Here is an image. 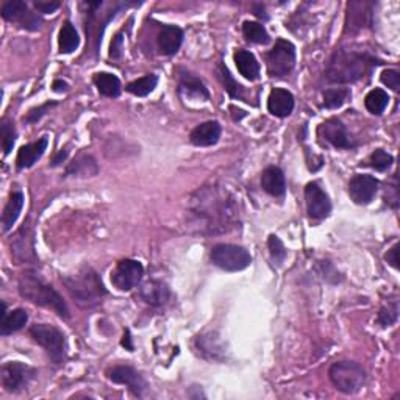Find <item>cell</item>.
<instances>
[{
    "label": "cell",
    "instance_id": "obj_47",
    "mask_svg": "<svg viewBox=\"0 0 400 400\" xmlns=\"http://www.w3.org/2000/svg\"><path fill=\"white\" fill-rule=\"evenodd\" d=\"M122 346L130 350V352H133V344H131V336H130V331L128 330H125V333H124V340H122Z\"/></svg>",
    "mask_w": 400,
    "mask_h": 400
},
{
    "label": "cell",
    "instance_id": "obj_16",
    "mask_svg": "<svg viewBox=\"0 0 400 400\" xmlns=\"http://www.w3.org/2000/svg\"><path fill=\"white\" fill-rule=\"evenodd\" d=\"M372 24V3L350 2L347 5L346 30L356 33Z\"/></svg>",
    "mask_w": 400,
    "mask_h": 400
},
{
    "label": "cell",
    "instance_id": "obj_48",
    "mask_svg": "<svg viewBox=\"0 0 400 400\" xmlns=\"http://www.w3.org/2000/svg\"><path fill=\"white\" fill-rule=\"evenodd\" d=\"M253 12H255V16H258L260 19H267L266 8H265V6H262L261 3L253 5Z\"/></svg>",
    "mask_w": 400,
    "mask_h": 400
},
{
    "label": "cell",
    "instance_id": "obj_30",
    "mask_svg": "<svg viewBox=\"0 0 400 400\" xmlns=\"http://www.w3.org/2000/svg\"><path fill=\"white\" fill-rule=\"evenodd\" d=\"M80 46V38L71 21H66L60 28L58 47L61 53H72Z\"/></svg>",
    "mask_w": 400,
    "mask_h": 400
},
{
    "label": "cell",
    "instance_id": "obj_31",
    "mask_svg": "<svg viewBox=\"0 0 400 400\" xmlns=\"http://www.w3.org/2000/svg\"><path fill=\"white\" fill-rule=\"evenodd\" d=\"M156 83H158V77L153 74H149V75H144V77L141 78L130 81L125 90H127L130 94H133V96L136 97H146L155 90Z\"/></svg>",
    "mask_w": 400,
    "mask_h": 400
},
{
    "label": "cell",
    "instance_id": "obj_26",
    "mask_svg": "<svg viewBox=\"0 0 400 400\" xmlns=\"http://www.w3.org/2000/svg\"><path fill=\"white\" fill-rule=\"evenodd\" d=\"M99 172V166L91 155H78L66 169V175L72 177H94Z\"/></svg>",
    "mask_w": 400,
    "mask_h": 400
},
{
    "label": "cell",
    "instance_id": "obj_2",
    "mask_svg": "<svg viewBox=\"0 0 400 400\" xmlns=\"http://www.w3.org/2000/svg\"><path fill=\"white\" fill-rule=\"evenodd\" d=\"M378 61L375 56L358 50L338 49L325 69V77L331 83H355L372 71Z\"/></svg>",
    "mask_w": 400,
    "mask_h": 400
},
{
    "label": "cell",
    "instance_id": "obj_20",
    "mask_svg": "<svg viewBox=\"0 0 400 400\" xmlns=\"http://www.w3.org/2000/svg\"><path fill=\"white\" fill-rule=\"evenodd\" d=\"M261 188L274 197H283L286 192L285 174L277 166H269L261 174Z\"/></svg>",
    "mask_w": 400,
    "mask_h": 400
},
{
    "label": "cell",
    "instance_id": "obj_14",
    "mask_svg": "<svg viewBox=\"0 0 400 400\" xmlns=\"http://www.w3.org/2000/svg\"><path fill=\"white\" fill-rule=\"evenodd\" d=\"M319 135L335 149H353L356 146L353 138L349 135L346 125L336 117L327 119V121L322 122L321 127H319Z\"/></svg>",
    "mask_w": 400,
    "mask_h": 400
},
{
    "label": "cell",
    "instance_id": "obj_28",
    "mask_svg": "<svg viewBox=\"0 0 400 400\" xmlns=\"http://www.w3.org/2000/svg\"><path fill=\"white\" fill-rule=\"evenodd\" d=\"M94 85L99 90V92L105 97L116 99L121 94V81L116 77V75L108 74V72H99L94 75Z\"/></svg>",
    "mask_w": 400,
    "mask_h": 400
},
{
    "label": "cell",
    "instance_id": "obj_44",
    "mask_svg": "<svg viewBox=\"0 0 400 400\" xmlns=\"http://www.w3.org/2000/svg\"><path fill=\"white\" fill-rule=\"evenodd\" d=\"M385 258L394 269H399V244H394V246L388 250Z\"/></svg>",
    "mask_w": 400,
    "mask_h": 400
},
{
    "label": "cell",
    "instance_id": "obj_35",
    "mask_svg": "<svg viewBox=\"0 0 400 400\" xmlns=\"http://www.w3.org/2000/svg\"><path fill=\"white\" fill-rule=\"evenodd\" d=\"M0 130H2V147H3V153L10 155L12 150V146L16 142V128L15 124L8 119H3L2 125H0Z\"/></svg>",
    "mask_w": 400,
    "mask_h": 400
},
{
    "label": "cell",
    "instance_id": "obj_29",
    "mask_svg": "<svg viewBox=\"0 0 400 400\" xmlns=\"http://www.w3.org/2000/svg\"><path fill=\"white\" fill-rule=\"evenodd\" d=\"M28 321L27 311L22 308H16L10 312L2 315V324H0V333L3 336L15 333V331L21 330Z\"/></svg>",
    "mask_w": 400,
    "mask_h": 400
},
{
    "label": "cell",
    "instance_id": "obj_5",
    "mask_svg": "<svg viewBox=\"0 0 400 400\" xmlns=\"http://www.w3.org/2000/svg\"><path fill=\"white\" fill-rule=\"evenodd\" d=\"M328 377L338 391L352 396L365 385L366 372L355 361H336L328 369Z\"/></svg>",
    "mask_w": 400,
    "mask_h": 400
},
{
    "label": "cell",
    "instance_id": "obj_27",
    "mask_svg": "<svg viewBox=\"0 0 400 400\" xmlns=\"http://www.w3.org/2000/svg\"><path fill=\"white\" fill-rule=\"evenodd\" d=\"M22 206H24V194L21 191H15L10 196L8 203L5 205L2 212L3 231H8L12 228V225L16 224L19 215H21Z\"/></svg>",
    "mask_w": 400,
    "mask_h": 400
},
{
    "label": "cell",
    "instance_id": "obj_38",
    "mask_svg": "<svg viewBox=\"0 0 400 400\" xmlns=\"http://www.w3.org/2000/svg\"><path fill=\"white\" fill-rule=\"evenodd\" d=\"M267 247H269V252H271V258L274 262H277V265H281L286 260L288 252L283 246V242L280 241L278 236L271 235L267 240Z\"/></svg>",
    "mask_w": 400,
    "mask_h": 400
},
{
    "label": "cell",
    "instance_id": "obj_1",
    "mask_svg": "<svg viewBox=\"0 0 400 400\" xmlns=\"http://www.w3.org/2000/svg\"><path fill=\"white\" fill-rule=\"evenodd\" d=\"M190 225L200 235H224L240 228L241 210L233 192L222 185H205L190 200Z\"/></svg>",
    "mask_w": 400,
    "mask_h": 400
},
{
    "label": "cell",
    "instance_id": "obj_39",
    "mask_svg": "<svg viewBox=\"0 0 400 400\" xmlns=\"http://www.w3.org/2000/svg\"><path fill=\"white\" fill-rule=\"evenodd\" d=\"M221 78L224 80V85H225V90L230 94L231 97H238V99H242V86L238 83V81L231 77V74L227 67H222L221 69Z\"/></svg>",
    "mask_w": 400,
    "mask_h": 400
},
{
    "label": "cell",
    "instance_id": "obj_6",
    "mask_svg": "<svg viewBox=\"0 0 400 400\" xmlns=\"http://www.w3.org/2000/svg\"><path fill=\"white\" fill-rule=\"evenodd\" d=\"M30 336L46 350L50 360L56 362V365H61L65 361L66 341L65 335L58 328L49 324H35L30 327Z\"/></svg>",
    "mask_w": 400,
    "mask_h": 400
},
{
    "label": "cell",
    "instance_id": "obj_13",
    "mask_svg": "<svg viewBox=\"0 0 400 400\" xmlns=\"http://www.w3.org/2000/svg\"><path fill=\"white\" fill-rule=\"evenodd\" d=\"M106 375H108V378L112 383L127 386L130 392L135 394L136 397H141L144 391L147 390V381L144 380L142 375L131 366L127 365L115 366L106 371Z\"/></svg>",
    "mask_w": 400,
    "mask_h": 400
},
{
    "label": "cell",
    "instance_id": "obj_7",
    "mask_svg": "<svg viewBox=\"0 0 400 400\" xmlns=\"http://www.w3.org/2000/svg\"><path fill=\"white\" fill-rule=\"evenodd\" d=\"M210 258L212 265L227 272L244 271L252 262V256L247 250L236 244H216L211 249Z\"/></svg>",
    "mask_w": 400,
    "mask_h": 400
},
{
    "label": "cell",
    "instance_id": "obj_4",
    "mask_svg": "<svg viewBox=\"0 0 400 400\" xmlns=\"http://www.w3.org/2000/svg\"><path fill=\"white\" fill-rule=\"evenodd\" d=\"M61 281L81 308H92L108 294L102 278L90 266L80 267L75 274L65 275L61 277Z\"/></svg>",
    "mask_w": 400,
    "mask_h": 400
},
{
    "label": "cell",
    "instance_id": "obj_9",
    "mask_svg": "<svg viewBox=\"0 0 400 400\" xmlns=\"http://www.w3.org/2000/svg\"><path fill=\"white\" fill-rule=\"evenodd\" d=\"M0 15L8 22H17L22 28L35 31L41 27L42 19L31 12L28 10V6L22 0H10V2H5L0 8Z\"/></svg>",
    "mask_w": 400,
    "mask_h": 400
},
{
    "label": "cell",
    "instance_id": "obj_25",
    "mask_svg": "<svg viewBox=\"0 0 400 400\" xmlns=\"http://www.w3.org/2000/svg\"><path fill=\"white\" fill-rule=\"evenodd\" d=\"M233 58H235L238 71H240V74L244 78L253 81L260 77V62L256 61L255 55L252 52L240 49L235 52Z\"/></svg>",
    "mask_w": 400,
    "mask_h": 400
},
{
    "label": "cell",
    "instance_id": "obj_42",
    "mask_svg": "<svg viewBox=\"0 0 400 400\" xmlns=\"http://www.w3.org/2000/svg\"><path fill=\"white\" fill-rule=\"evenodd\" d=\"M33 6L42 15H52L60 8V2H55V0H35Z\"/></svg>",
    "mask_w": 400,
    "mask_h": 400
},
{
    "label": "cell",
    "instance_id": "obj_12",
    "mask_svg": "<svg viewBox=\"0 0 400 400\" xmlns=\"http://www.w3.org/2000/svg\"><path fill=\"white\" fill-rule=\"evenodd\" d=\"M306 211L312 221H322L331 212V202L328 194L325 192L316 181H311L305 186Z\"/></svg>",
    "mask_w": 400,
    "mask_h": 400
},
{
    "label": "cell",
    "instance_id": "obj_22",
    "mask_svg": "<svg viewBox=\"0 0 400 400\" xmlns=\"http://www.w3.org/2000/svg\"><path fill=\"white\" fill-rule=\"evenodd\" d=\"M140 294L144 299V302H147L152 306L166 305L169 297H171V291H169V288L160 280H149L146 281V283H142Z\"/></svg>",
    "mask_w": 400,
    "mask_h": 400
},
{
    "label": "cell",
    "instance_id": "obj_43",
    "mask_svg": "<svg viewBox=\"0 0 400 400\" xmlns=\"http://www.w3.org/2000/svg\"><path fill=\"white\" fill-rule=\"evenodd\" d=\"M122 50H124V38L121 33H117L115 36V40L111 41V47H110V58L112 60H119L122 56Z\"/></svg>",
    "mask_w": 400,
    "mask_h": 400
},
{
    "label": "cell",
    "instance_id": "obj_33",
    "mask_svg": "<svg viewBox=\"0 0 400 400\" xmlns=\"http://www.w3.org/2000/svg\"><path fill=\"white\" fill-rule=\"evenodd\" d=\"M388 102H390V97H388V92L380 90V88H375V90L369 91L367 96L365 97V105L369 112L372 115H381L386 110Z\"/></svg>",
    "mask_w": 400,
    "mask_h": 400
},
{
    "label": "cell",
    "instance_id": "obj_32",
    "mask_svg": "<svg viewBox=\"0 0 400 400\" xmlns=\"http://www.w3.org/2000/svg\"><path fill=\"white\" fill-rule=\"evenodd\" d=\"M242 35L249 42L253 44H267L271 41V36H269L265 25L253 21H246L242 24Z\"/></svg>",
    "mask_w": 400,
    "mask_h": 400
},
{
    "label": "cell",
    "instance_id": "obj_11",
    "mask_svg": "<svg viewBox=\"0 0 400 400\" xmlns=\"http://www.w3.org/2000/svg\"><path fill=\"white\" fill-rule=\"evenodd\" d=\"M35 369L19 361L6 362L2 367V386L5 391L17 392L22 388H27L31 380L35 378Z\"/></svg>",
    "mask_w": 400,
    "mask_h": 400
},
{
    "label": "cell",
    "instance_id": "obj_10",
    "mask_svg": "<svg viewBox=\"0 0 400 400\" xmlns=\"http://www.w3.org/2000/svg\"><path fill=\"white\" fill-rule=\"evenodd\" d=\"M144 275V267L138 260L125 258L117 262L115 271L111 272V283L119 291H131L140 283Z\"/></svg>",
    "mask_w": 400,
    "mask_h": 400
},
{
    "label": "cell",
    "instance_id": "obj_15",
    "mask_svg": "<svg viewBox=\"0 0 400 400\" xmlns=\"http://www.w3.org/2000/svg\"><path fill=\"white\" fill-rule=\"evenodd\" d=\"M378 180L372 175L358 174L349 181V196L358 205L371 203L378 192Z\"/></svg>",
    "mask_w": 400,
    "mask_h": 400
},
{
    "label": "cell",
    "instance_id": "obj_23",
    "mask_svg": "<svg viewBox=\"0 0 400 400\" xmlns=\"http://www.w3.org/2000/svg\"><path fill=\"white\" fill-rule=\"evenodd\" d=\"M183 42V30L177 25H165L158 35V46L165 55H175Z\"/></svg>",
    "mask_w": 400,
    "mask_h": 400
},
{
    "label": "cell",
    "instance_id": "obj_37",
    "mask_svg": "<svg viewBox=\"0 0 400 400\" xmlns=\"http://www.w3.org/2000/svg\"><path fill=\"white\" fill-rule=\"evenodd\" d=\"M397 317H399L397 300H392V302L385 305L378 312V322L381 327H391V325L397 321Z\"/></svg>",
    "mask_w": 400,
    "mask_h": 400
},
{
    "label": "cell",
    "instance_id": "obj_19",
    "mask_svg": "<svg viewBox=\"0 0 400 400\" xmlns=\"http://www.w3.org/2000/svg\"><path fill=\"white\" fill-rule=\"evenodd\" d=\"M11 253H12V256H15V260L19 262L36 260L28 224L24 225V227L16 233L15 240H12V242H11Z\"/></svg>",
    "mask_w": 400,
    "mask_h": 400
},
{
    "label": "cell",
    "instance_id": "obj_46",
    "mask_svg": "<svg viewBox=\"0 0 400 400\" xmlns=\"http://www.w3.org/2000/svg\"><path fill=\"white\" fill-rule=\"evenodd\" d=\"M52 88H53V91H55V92H66L69 86H67L66 81H62V80H55V81H53V85H52Z\"/></svg>",
    "mask_w": 400,
    "mask_h": 400
},
{
    "label": "cell",
    "instance_id": "obj_36",
    "mask_svg": "<svg viewBox=\"0 0 400 400\" xmlns=\"http://www.w3.org/2000/svg\"><path fill=\"white\" fill-rule=\"evenodd\" d=\"M369 162H371V166L375 169V171L383 172V171H386V169H390L392 166L394 156L391 153L385 152L383 149H377L371 155V158H369Z\"/></svg>",
    "mask_w": 400,
    "mask_h": 400
},
{
    "label": "cell",
    "instance_id": "obj_45",
    "mask_svg": "<svg viewBox=\"0 0 400 400\" xmlns=\"http://www.w3.org/2000/svg\"><path fill=\"white\" fill-rule=\"evenodd\" d=\"M67 158V150H60L58 155L55 156L53 161H52V167H56V166H60L62 161H65Z\"/></svg>",
    "mask_w": 400,
    "mask_h": 400
},
{
    "label": "cell",
    "instance_id": "obj_3",
    "mask_svg": "<svg viewBox=\"0 0 400 400\" xmlns=\"http://www.w3.org/2000/svg\"><path fill=\"white\" fill-rule=\"evenodd\" d=\"M19 294L28 302L44 308L53 310L60 317H69V308L61 297V294L49 285L40 274L35 271H25L21 274L17 281Z\"/></svg>",
    "mask_w": 400,
    "mask_h": 400
},
{
    "label": "cell",
    "instance_id": "obj_34",
    "mask_svg": "<svg viewBox=\"0 0 400 400\" xmlns=\"http://www.w3.org/2000/svg\"><path fill=\"white\" fill-rule=\"evenodd\" d=\"M349 97L350 90H347V88H331V90L324 91V106L330 110L340 108V106L346 103Z\"/></svg>",
    "mask_w": 400,
    "mask_h": 400
},
{
    "label": "cell",
    "instance_id": "obj_24",
    "mask_svg": "<svg viewBox=\"0 0 400 400\" xmlns=\"http://www.w3.org/2000/svg\"><path fill=\"white\" fill-rule=\"evenodd\" d=\"M180 94H186L188 97H197L200 100H210V92L197 75L191 72H181L178 78Z\"/></svg>",
    "mask_w": 400,
    "mask_h": 400
},
{
    "label": "cell",
    "instance_id": "obj_40",
    "mask_svg": "<svg viewBox=\"0 0 400 400\" xmlns=\"http://www.w3.org/2000/svg\"><path fill=\"white\" fill-rule=\"evenodd\" d=\"M381 83L390 88V90L392 91H399L400 90V74L396 71V69H385V71L381 72Z\"/></svg>",
    "mask_w": 400,
    "mask_h": 400
},
{
    "label": "cell",
    "instance_id": "obj_41",
    "mask_svg": "<svg viewBox=\"0 0 400 400\" xmlns=\"http://www.w3.org/2000/svg\"><path fill=\"white\" fill-rule=\"evenodd\" d=\"M52 106H56V102H46L44 105L41 106H38V108H33V110H30L27 112V116L24 117V122H27V124H35L40 121V119L46 115V112L52 108Z\"/></svg>",
    "mask_w": 400,
    "mask_h": 400
},
{
    "label": "cell",
    "instance_id": "obj_8",
    "mask_svg": "<svg viewBox=\"0 0 400 400\" xmlns=\"http://www.w3.org/2000/svg\"><path fill=\"white\" fill-rule=\"evenodd\" d=\"M296 65V47L286 40H277L266 55V66L271 77H285Z\"/></svg>",
    "mask_w": 400,
    "mask_h": 400
},
{
    "label": "cell",
    "instance_id": "obj_21",
    "mask_svg": "<svg viewBox=\"0 0 400 400\" xmlns=\"http://www.w3.org/2000/svg\"><path fill=\"white\" fill-rule=\"evenodd\" d=\"M47 136H42L40 141L27 144V146H22L19 149L17 152V158H16V166L19 171L22 169H28L35 165V162L41 158L44 152L47 150Z\"/></svg>",
    "mask_w": 400,
    "mask_h": 400
},
{
    "label": "cell",
    "instance_id": "obj_18",
    "mask_svg": "<svg viewBox=\"0 0 400 400\" xmlns=\"http://www.w3.org/2000/svg\"><path fill=\"white\" fill-rule=\"evenodd\" d=\"M267 110L277 117H288L294 110V96L283 88H275L267 99Z\"/></svg>",
    "mask_w": 400,
    "mask_h": 400
},
{
    "label": "cell",
    "instance_id": "obj_17",
    "mask_svg": "<svg viewBox=\"0 0 400 400\" xmlns=\"http://www.w3.org/2000/svg\"><path fill=\"white\" fill-rule=\"evenodd\" d=\"M221 133H222L221 124L217 121H206L199 124L197 127L191 131L190 141L197 147H210L217 144Z\"/></svg>",
    "mask_w": 400,
    "mask_h": 400
}]
</instances>
